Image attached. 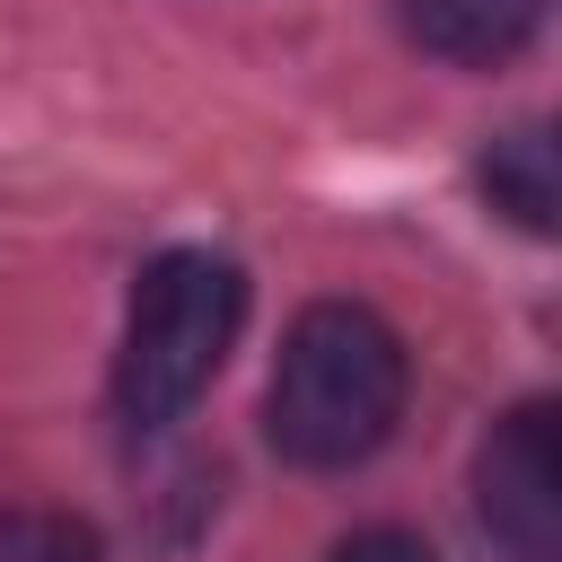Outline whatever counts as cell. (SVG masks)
I'll use <instances>...</instances> for the list:
<instances>
[{
	"label": "cell",
	"instance_id": "6",
	"mask_svg": "<svg viewBox=\"0 0 562 562\" xmlns=\"http://www.w3.org/2000/svg\"><path fill=\"white\" fill-rule=\"evenodd\" d=\"M0 562H105V544L70 509H0Z\"/></svg>",
	"mask_w": 562,
	"mask_h": 562
},
{
	"label": "cell",
	"instance_id": "1",
	"mask_svg": "<svg viewBox=\"0 0 562 562\" xmlns=\"http://www.w3.org/2000/svg\"><path fill=\"white\" fill-rule=\"evenodd\" d=\"M404 378H413L404 369V334L378 307L316 299L281 334V360H272V386H263V430H272V448L290 465L342 474L395 430Z\"/></svg>",
	"mask_w": 562,
	"mask_h": 562
},
{
	"label": "cell",
	"instance_id": "7",
	"mask_svg": "<svg viewBox=\"0 0 562 562\" xmlns=\"http://www.w3.org/2000/svg\"><path fill=\"white\" fill-rule=\"evenodd\" d=\"M325 562H439L413 527H360V536H342Z\"/></svg>",
	"mask_w": 562,
	"mask_h": 562
},
{
	"label": "cell",
	"instance_id": "5",
	"mask_svg": "<svg viewBox=\"0 0 562 562\" xmlns=\"http://www.w3.org/2000/svg\"><path fill=\"white\" fill-rule=\"evenodd\" d=\"M483 193H492V211H509L527 237H544V228H553V211H562L553 132H544V123H518L509 140H492V158H483Z\"/></svg>",
	"mask_w": 562,
	"mask_h": 562
},
{
	"label": "cell",
	"instance_id": "3",
	"mask_svg": "<svg viewBox=\"0 0 562 562\" xmlns=\"http://www.w3.org/2000/svg\"><path fill=\"white\" fill-rule=\"evenodd\" d=\"M553 404H518L492 422L474 457V509L518 562H562V448H553Z\"/></svg>",
	"mask_w": 562,
	"mask_h": 562
},
{
	"label": "cell",
	"instance_id": "4",
	"mask_svg": "<svg viewBox=\"0 0 562 562\" xmlns=\"http://www.w3.org/2000/svg\"><path fill=\"white\" fill-rule=\"evenodd\" d=\"M404 26H413L422 53L492 70V61H509L544 26V0H404Z\"/></svg>",
	"mask_w": 562,
	"mask_h": 562
},
{
	"label": "cell",
	"instance_id": "2",
	"mask_svg": "<svg viewBox=\"0 0 562 562\" xmlns=\"http://www.w3.org/2000/svg\"><path fill=\"white\" fill-rule=\"evenodd\" d=\"M246 325V272L211 246H176L140 272L132 316H123V351H114V413L132 430H167L228 360Z\"/></svg>",
	"mask_w": 562,
	"mask_h": 562
}]
</instances>
